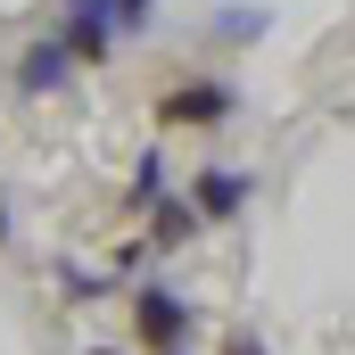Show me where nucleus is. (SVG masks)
<instances>
[{
  "mask_svg": "<svg viewBox=\"0 0 355 355\" xmlns=\"http://www.w3.org/2000/svg\"><path fill=\"white\" fill-rule=\"evenodd\" d=\"M207 223H198V207H190V190H166L157 207H149V248H182V240H198Z\"/></svg>",
  "mask_w": 355,
  "mask_h": 355,
  "instance_id": "6",
  "label": "nucleus"
},
{
  "mask_svg": "<svg viewBox=\"0 0 355 355\" xmlns=\"http://www.w3.org/2000/svg\"><path fill=\"white\" fill-rule=\"evenodd\" d=\"M265 33H272V8H240V0L215 8V42H223V50H257Z\"/></svg>",
  "mask_w": 355,
  "mask_h": 355,
  "instance_id": "7",
  "label": "nucleus"
},
{
  "mask_svg": "<svg viewBox=\"0 0 355 355\" xmlns=\"http://www.w3.org/2000/svg\"><path fill=\"white\" fill-rule=\"evenodd\" d=\"M83 75V58L67 50V33L50 25V33H33L25 50H17V99H58V91H75Z\"/></svg>",
  "mask_w": 355,
  "mask_h": 355,
  "instance_id": "3",
  "label": "nucleus"
},
{
  "mask_svg": "<svg viewBox=\"0 0 355 355\" xmlns=\"http://www.w3.org/2000/svg\"><path fill=\"white\" fill-rule=\"evenodd\" d=\"M240 116V83L232 75H166L157 83V124L166 132H215Z\"/></svg>",
  "mask_w": 355,
  "mask_h": 355,
  "instance_id": "1",
  "label": "nucleus"
},
{
  "mask_svg": "<svg viewBox=\"0 0 355 355\" xmlns=\"http://www.w3.org/2000/svg\"><path fill=\"white\" fill-rule=\"evenodd\" d=\"M248 198H257V174H240V166H198V174H190V207H198L207 232H215V223H240Z\"/></svg>",
  "mask_w": 355,
  "mask_h": 355,
  "instance_id": "5",
  "label": "nucleus"
},
{
  "mask_svg": "<svg viewBox=\"0 0 355 355\" xmlns=\"http://www.w3.org/2000/svg\"><path fill=\"white\" fill-rule=\"evenodd\" d=\"M83 355H141V347H83Z\"/></svg>",
  "mask_w": 355,
  "mask_h": 355,
  "instance_id": "11",
  "label": "nucleus"
},
{
  "mask_svg": "<svg viewBox=\"0 0 355 355\" xmlns=\"http://www.w3.org/2000/svg\"><path fill=\"white\" fill-rule=\"evenodd\" d=\"M149 25H157V0H116V33L124 42H141Z\"/></svg>",
  "mask_w": 355,
  "mask_h": 355,
  "instance_id": "9",
  "label": "nucleus"
},
{
  "mask_svg": "<svg viewBox=\"0 0 355 355\" xmlns=\"http://www.w3.org/2000/svg\"><path fill=\"white\" fill-rule=\"evenodd\" d=\"M223 355H272V347L257 339V331H232V339H223Z\"/></svg>",
  "mask_w": 355,
  "mask_h": 355,
  "instance_id": "10",
  "label": "nucleus"
},
{
  "mask_svg": "<svg viewBox=\"0 0 355 355\" xmlns=\"http://www.w3.org/2000/svg\"><path fill=\"white\" fill-rule=\"evenodd\" d=\"M0 248H8V198H0Z\"/></svg>",
  "mask_w": 355,
  "mask_h": 355,
  "instance_id": "12",
  "label": "nucleus"
},
{
  "mask_svg": "<svg viewBox=\"0 0 355 355\" xmlns=\"http://www.w3.org/2000/svg\"><path fill=\"white\" fill-rule=\"evenodd\" d=\"M124 306H132V347H141V355H182L190 331H198V306L182 297L174 281H141Z\"/></svg>",
  "mask_w": 355,
  "mask_h": 355,
  "instance_id": "2",
  "label": "nucleus"
},
{
  "mask_svg": "<svg viewBox=\"0 0 355 355\" xmlns=\"http://www.w3.org/2000/svg\"><path fill=\"white\" fill-rule=\"evenodd\" d=\"M166 190H174V166H166V149H141V166H132V190H124V198H132V207H157Z\"/></svg>",
  "mask_w": 355,
  "mask_h": 355,
  "instance_id": "8",
  "label": "nucleus"
},
{
  "mask_svg": "<svg viewBox=\"0 0 355 355\" xmlns=\"http://www.w3.org/2000/svg\"><path fill=\"white\" fill-rule=\"evenodd\" d=\"M50 25L67 33V50L83 58V67H107L116 58V0H50Z\"/></svg>",
  "mask_w": 355,
  "mask_h": 355,
  "instance_id": "4",
  "label": "nucleus"
}]
</instances>
